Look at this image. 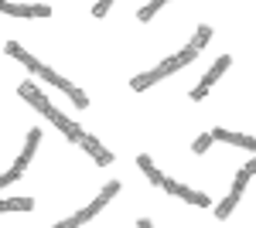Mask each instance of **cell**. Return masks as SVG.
I'll return each instance as SVG.
<instances>
[{"label":"cell","instance_id":"obj_18","mask_svg":"<svg viewBox=\"0 0 256 228\" xmlns=\"http://www.w3.org/2000/svg\"><path fill=\"white\" fill-rule=\"evenodd\" d=\"M68 99H72V102H76V106H79V109H86V106H89V95L82 92L79 85H76V89H72V92H68Z\"/></svg>","mask_w":256,"mask_h":228},{"label":"cell","instance_id":"obj_10","mask_svg":"<svg viewBox=\"0 0 256 228\" xmlns=\"http://www.w3.org/2000/svg\"><path fill=\"white\" fill-rule=\"evenodd\" d=\"M137 167H140L144 174H147V181H150V184H158V188H164V174H160L158 167H154V160H150L147 153H140V157H137Z\"/></svg>","mask_w":256,"mask_h":228},{"label":"cell","instance_id":"obj_19","mask_svg":"<svg viewBox=\"0 0 256 228\" xmlns=\"http://www.w3.org/2000/svg\"><path fill=\"white\" fill-rule=\"evenodd\" d=\"M18 177H20V174L14 171V167H10V171H4V174H0V188H7V184H10V181H18Z\"/></svg>","mask_w":256,"mask_h":228},{"label":"cell","instance_id":"obj_5","mask_svg":"<svg viewBox=\"0 0 256 228\" xmlns=\"http://www.w3.org/2000/svg\"><path fill=\"white\" fill-rule=\"evenodd\" d=\"M0 10L14 14V17H48L52 14L48 3H4V0H0Z\"/></svg>","mask_w":256,"mask_h":228},{"label":"cell","instance_id":"obj_21","mask_svg":"<svg viewBox=\"0 0 256 228\" xmlns=\"http://www.w3.org/2000/svg\"><path fill=\"white\" fill-rule=\"evenodd\" d=\"M246 171H250V174H256V157L250 160V164H246Z\"/></svg>","mask_w":256,"mask_h":228},{"label":"cell","instance_id":"obj_2","mask_svg":"<svg viewBox=\"0 0 256 228\" xmlns=\"http://www.w3.org/2000/svg\"><path fill=\"white\" fill-rule=\"evenodd\" d=\"M229 65H232V58H229V55H222V58H218L216 65H212V68L205 72V78H202V82H198L195 89H192V99H195V102H202V99L208 95V89H212V85H216L218 78H222V72H226Z\"/></svg>","mask_w":256,"mask_h":228},{"label":"cell","instance_id":"obj_4","mask_svg":"<svg viewBox=\"0 0 256 228\" xmlns=\"http://www.w3.org/2000/svg\"><path fill=\"white\" fill-rule=\"evenodd\" d=\"M164 191H168V194H178V198H184L188 205H198V208H208V205H212L205 191H192V188H184V184H178V181H171V177H164Z\"/></svg>","mask_w":256,"mask_h":228},{"label":"cell","instance_id":"obj_7","mask_svg":"<svg viewBox=\"0 0 256 228\" xmlns=\"http://www.w3.org/2000/svg\"><path fill=\"white\" fill-rule=\"evenodd\" d=\"M212 140H226V143H232V147H246V150H256V136L229 133L226 126H216V130H212Z\"/></svg>","mask_w":256,"mask_h":228},{"label":"cell","instance_id":"obj_3","mask_svg":"<svg viewBox=\"0 0 256 228\" xmlns=\"http://www.w3.org/2000/svg\"><path fill=\"white\" fill-rule=\"evenodd\" d=\"M18 92L24 95V99H28V102H31V106H34L38 113H44L48 119H55V113H58V109H55V106H52V102L44 99V92H41L34 82H20V89H18Z\"/></svg>","mask_w":256,"mask_h":228},{"label":"cell","instance_id":"obj_13","mask_svg":"<svg viewBox=\"0 0 256 228\" xmlns=\"http://www.w3.org/2000/svg\"><path fill=\"white\" fill-rule=\"evenodd\" d=\"M31 208H34L31 198H7V201H0V211H31Z\"/></svg>","mask_w":256,"mask_h":228},{"label":"cell","instance_id":"obj_11","mask_svg":"<svg viewBox=\"0 0 256 228\" xmlns=\"http://www.w3.org/2000/svg\"><path fill=\"white\" fill-rule=\"evenodd\" d=\"M52 123H55V126H58L62 133H65V136H68V140H72V143H79L82 136H86V133H82V130H79V126H76V123L68 119V116H62V113H55V119H52Z\"/></svg>","mask_w":256,"mask_h":228},{"label":"cell","instance_id":"obj_1","mask_svg":"<svg viewBox=\"0 0 256 228\" xmlns=\"http://www.w3.org/2000/svg\"><path fill=\"white\" fill-rule=\"evenodd\" d=\"M113 194H120V181H110V184H106V188H102V191L96 194V198H92V205H86L82 211H76L72 218L58 222L55 228H79V225H86V222H89L92 215H99V211H102L106 205H110V198H113Z\"/></svg>","mask_w":256,"mask_h":228},{"label":"cell","instance_id":"obj_9","mask_svg":"<svg viewBox=\"0 0 256 228\" xmlns=\"http://www.w3.org/2000/svg\"><path fill=\"white\" fill-rule=\"evenodd\" d=\"M4 51H7V55H10V58H18L20 65H24V68H31L34 75H38L41 68H44V65H41V61H38V58H34V55H28V51L20 48L18 41H7V48H4Z\"/></svg>","mask_w":256,"mask_h":228},{"label":"cell","instance_id":"obj_8","mask_svg":"<svg viewBox=\"0 0 256 228\" xmlns=\"http://www.w3.org/2000/svg\"><path fill=\"white\" fill-rule=\"evenodd\" d=\"M38 143H41V130H31V133H28V143H24V150H20V157H18V164H14L18 174L28 171V164H31V157H34V150H38Z\"/></svg>","mask_w":256,"mask_h":228},{"label":"cell","instance_id":"obj_17","mask_svg":"<svg viewBox=\"0 0 256 228\" xmlns=\"http://www.w3.org/2000/svg\"><path fill=\"white\" fill-rule=\"evenodd\" d=\"M208 147H212V133H202L195 143H192V150H195V153H205Z\"/></svg>","mask_w":256,"mask_h":228},{"label":"cell","instance_id":"obj_12","mask_svg":"<svg viewBox=\"0 0 256 228\" xmlns=\"http://www.w3.org/2000/svg\"><path fill=\"white\" fill-rule=\"evenodd\" d=\"M160 78H168L164 75V68H150V72H144V75H137L134 78V82H130V85H134V89H137V92H144V89H150V85H154V82H160Z\"/></svg>","mask_w":256,"mask_h":228},{"label":"cell","instance_id":"obj_20","mask_svg":"<svg viewBox=\"0 0 256 228\" xmlns=\"http://www.w3.org/2000/svg\"><path fill=\"white\" fill-rule=\"evenodd\" d=\"M110 7H113V3H110V0H99L96 7H92V14H96V17H102V14H106V10H110Z\"/></svg>","mask_w":256,"mask_h":228},{"label":"cell","instance_id":"obj_14","mask_svg":"<svg viewBox=\"0 0 256 228\" xmlns=\"http://www.w3.org/2000/svg\"><path fill=\"white\" fill-rule=\"evenodd\" d=\"M250 177H253V174L246 171V167H242V171L236 174V181H232V191H229V194H232L236 201H239V198H242V191H246V184H250Z\"/></svg>","mask_w":256,"mask_h":228},{"label":"cell","instance_id":"obj_22","mask_svg":"<svg viewBox=\"0 0 256 228\" xmlns=\"http://www.w3.org/2000/svg\"><path fill=\"white\" fill-rule=\"evenodd\" d=\"M137 228H154V225H150L147 218H140V222H137Z\"/></svg>","mask_w":256,"mask_h":228},{"label":"cell","instance_id":"obj_16","mask_svg":"<svg viewBox=\"0 0 256 228\" xmlns=\"http://www.w3.org/2000/svg\"><path fill=\"white\" fill-rule=\"evenodd\" d=\"M160 7H164V0H154V3H147V7H140V10H137V17H140V20H150V17H154V14L160 10Z\"/></svg>","mask_w":256,"mask_h":228},{"label":"cell","instance_id":"obj_15","mask_svg":"<svg viewBox=\"0 0 256 228\" xmlns=\"http://www.w3.org/2000/svg\"><path fill=\"white\" fill-rule=\"evenodd\" d=\"M208 38H212V27H208V24H202V27H198V31H195V38L188 41V44H192L195 51H202V48L208 44Z\"/></svg>","mask_w":256,"mask_h":228},{"label":"cell","instance_id":"obj_6","mask_svg":"<svg viewBox=\"0 0 256 228\" xmlns=\"http://www.w3.org/2000/svg\"><path fill=\"white\" fill-rule=\"evenodd\" d=\"M79 147H82L86 153H89L92 160H96L99 167H110V164H113V153H110V150H102V143H99L96 136H89V133H86V136L79 140Z\"/></svg>","mask_w":256,"mask_h":228}]
</instances>
